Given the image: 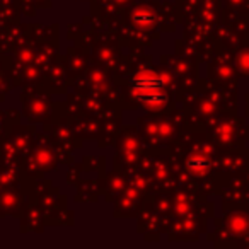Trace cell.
I'll return each instance as SVG.
<instances>
[{
	"instance_id": "6da1fadb",
	"label": "cell",
	"mask_w": 249,
	"mask_h": 249,
	"mask_svg": "<svg viewBox=\"0 0 249 249\" xmlns=\"http://www.w3.org/2000/svg\"><path fill=\"white\" fill-rule=\"evenodd\" d=\"M164 86L162 77L156 73H139L133 79V92L139 94L142 101L147 104H159L164 101V96L160 94V89Z\"/></svg>"
},
{
	"instance_id": "3957f363",
	"label": "cell",
	"mask_w": 249,
	"mask_h": 249,
	"mask_svg": "<svg viewBox=\"0 0 249 249\" xmlns=\"http://www.w3.org/2000/svg\"><path fill=\"white\" fill-rule=\"evenodd\" d=\"M188 167H190L191 171H195V173H200V171H205L208 167V162L207 159H203V157H191L190 160H188Z\"/></svg>"
},
{
	"instance_id": "7a4b0ae2",
	"label": "cell",
	"mask_w": 249,
	"mask_h": 249,
	"mask_svg": "<svg viewBox=\"0 0 249 249\" xmlns=\"http://www.w3.org/2000/svg\"><path fill=\"white\" fill-rule=\"evenodd\" d=\"M133 22L140 28H147L154 22V16L149 11H137L133 14Z\"/></svg>"
}]
</instances>
